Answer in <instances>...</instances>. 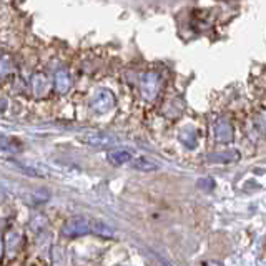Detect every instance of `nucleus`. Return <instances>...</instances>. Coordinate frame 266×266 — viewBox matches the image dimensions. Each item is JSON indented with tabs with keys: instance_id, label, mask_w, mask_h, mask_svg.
<instances>
[{
	"instance_id": "nucleus-1",
	"label": "nucleus",
	"mask_w": 266,
	"mask_h": 266,
	"mask_svg": "<svg viewBox=\"0 0 266 266\" xmlns=\"http://www.w3.org/2000/svg\"><path fill=\"white\" fill-rule=\"evenodd\" d=\"M92 231V220H88L85 216H77L72 218L64 224V236L75 238V236H84Z\"/></svg>"
},
{
	"instance_id": "nucleus-2",
	"label": "nucleus",
	"mask_w": 266,
	"mask_h": 266,
	"mask_svg": "<svg viewBox=\"0 0 266 266\" xmlns=\"http://www.w3.org/2000/svg\"><path fill=\"white\" fill-rule=\"evenodd\" d=\"M115 105V97L108 90H100L92 100V108L97 113H107Z\"/></svg>"
},
{
	"instance_id": "nucleus-3",
	"label": "nucleus",
	"mask_w": 266,
	"mask_h": 266,
	"mask_svg": "<svg viewBox=\"0 0 266 266\" xmlns=\"http://www.w3.org/2000/svg\"><path fill=\"white\" fill-rule=\"evenodd\" d=\"M81 141H85V143H88V145L97 147V148H107L113 143V138L108 135H104V133H90V135L81 136Z\"/></svg>"
},
{
	"instance_id": "nucleus-4",
	"label": "nucleus",
	"mask_w": 266,
	"mask_h": 266,
	"mask_svg": "<svg viewBox=\"0 0 266 266\" xmlns=\"http://www.w3.org/2000/svg\"><path fill=\"white\" fill-rule=\"evenodd\" d=\"M107 158L113 165H124V163L133 161V153L127 148H117V150H110Z\"/></svg>"
},
{
	"instance_id": "nucleus-5",
	"label": "nucleus",
	"mask_w": 266,
	"mask_h": 266,
	"mask_svg": "<svg viewBox=\"0 0 266 266\" xmlns=\"http://www.w3.org/2000/svg\"><path fill=\"white\" fill-rule=\"evenodd\" d=\"M156 90H158V77L156 75H145L143 77V81H141V92L145 95V98L152 100L155 98L156 95Z\"/></svg>"
},
{
	"instance_id": "nucleus-6",
	"label": "nucleus",
	"mask_w": 266,
	"mask_h": 266,
	"mask_svg": "<svg viewBox=\"0 0 266 266\" xmlns=\"http://www.w3.org/2000/svg\"><path fill=\"white\" fill-rule=\"evenodd\" d=\"M240 158V153L236 150H228V152H220V153H211L207 156L208 163H233Z\"/></svg>"
},
{
	"instance_id": "nucleus-7",
	"label": "nucleus",
	"mask_w": 266,
	"mask_h": 266,
	"mask_svg": "<svg viewBox=\"0 0 266 266\" xmlns=\"http://www.w3.org/2000/svg\"><path fill=\"white\" fill-rule=\"evenodd\" d=\"M215 136L220 143H227L233 138V128L227 120H220L215 127Z\"/></svg>"
},
{
	"instance_id": "nucleus-8",
	"label": "nucleus",
	"mask_w": 266,
	"mask_h": 266,
	"mask_svg": "<svg viewBox=\"0 0 266 266\" xmlns=\"http://www.w3.org/2000/svg\"><path fill=\"white\" fill-rule=\"evenodd\" d=\"M92 231L95 235L107 236V238H110V236L115 235V230L110 227V224H107L105 221H101V220H92Z\"/></svg>"
},
{
	"instance_id": "nucleus-9",
	"label": "nucleus",
	"mask_w": 266,
	"mask_h": 266,
	"mask_svg": "<svg viewBox=\"0 0 266 266\" xmlns=\"http://www.w3.org/2000/svg\"><path fill=\"white\" fill-rule=\"evenodd\" d=\"M132 165L136 170H141V172H155V170H158V165H156L155 161L145 158V156H138V158H135Z\"/></svg>"
},
{
	"instance_id": "nucleus-10",
	"label": "nucleus",
	"mask_w": 266,
	"mask_h": 266,
	"mask_svg": "<svg viewBox=\"0 0 266 266\" xmlns=\"http://www.w3.org/2000/svg\"><path fill=\"white\" fill-rule=\"evenodd\" d=\"M55 88L60 93H65L70 88V77L65 70H58L55 75Z\"/></svg>"
},
{
	"instance_id": "nucleus-11",
	"label": "nucleus",
	"mask_w": 266,
	"mask_h": 266,
	"mask_svg": "<svg viewBox=\"0 0 266 266\" xmlns=\"http://www.w3.org/2000/svg\"><path fill=\"white\" fill-rule=\"evenodd\" d=\"M198 187H201L204 190H211L215 187V183H213V180H211V178H203V180L198 181Z\"/></svg>"
},
{
	"instance_id": "nucleus-12",
	"label": "nucleus",
	"mask_w": 266,
	"mask_h": 266,
	"mask_svg": "<svg viewBox=\"0 0 266 266\" xmlns=\"http://www.w3.org/2000/svg\"><path fill=\"white\" fill-rule=\"evenodd\" d=\"M158 260L161 261V264H163V266H173V264L170 263L168 260H165V258H163V256H160V255H158Z\"/></svg>"
},
{
	"instance_id": "nucleus-13",
	"label": "nucleus",
	"mask_w": 266,
	"mask_h": 266,
	"mask_svg": "<svg viewBox=\"0 0 266 266\" xmlns=\"http://www.w3.org/2000/svg\"><path fill=\"white\" fill-rule=\"evenodd\" d=\"M260 125H261V128H263V132H266V115H263V118H261V121H260Z\"/></svg>"
}]
</instances>
